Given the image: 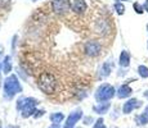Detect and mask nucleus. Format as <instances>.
Listing matches in <instances>:
<instances>
[{"instance_id":"nucleus-1","label":"nucleus","mask_w":148,"mask_h":128,"mask_svg":"<svg viewBox=\"0 0 148 128\" xmlns=\"http://www.w3.org/2000/svg\"><path fill=\"white\" fill-rule=\"evenodd\" d=\"M36 83L45 95H56V93H59V90H61L59 79L53 72H49V70H42L39 73Z\"/></svg>"},{"instance_id":"nucleus-2","label":"nucleus","mask_w":148,"mask_h":128,"mask_svg":"<svg viewBox=\"0 0 148 128\" xmlns=\"http://www.w3.org/2000/svg\"><path fill=\"white\" fill-rule=\"evenodd\" d=\"M50 7L53 12L62 18L72 12V0H53Z\"/></svg>"},{"instance_id":"nucleus-3","label":"nucleus","mask_w":148,"mask_h":128,"mask_svg":"<svg viewBox=\"0 0 148 128\" xmlns=\"http://www.w3.org/2000/svg\"><path fill=\"white\" fill-rule=\"evenodd\" d=\"M22 91V86L19 83L18 78L14 74L7 77V79L4 81V93L7 98H12L16 93L21 92Z\"/></svg>"},{"instance_id":"nucleus-4","label":"nucleus","mask_w":148,"mask_h":128,"mask_svg":"<svg viewBox=\"0 0 148 128\" xmlns=\"http://www.w3.org/2000/svg\"><path fill=\"white\" fill-rule=\"evenodd\" d=\"M102 50H103V46L98 40H89V41L84 42V45H82V51L89 58H98L102 54Z\"/></svg>"},{"instance_id":"nucleus-5","label":"nucleus","mask_w":148,"mask_h":128,"mask_svg":"<svg viewBox=\"0 0 148 128\" xmlns=\"http://www.w3.org/2000/svg\"><path fill=\"white\" fill-rule=\"evenodd\" d=\"M115 92H116L115 89L111 85H108V83L101 85L95 92V99H97V101H101V102L111 100L115 96Z\"/></svg>"},{"instance_id":"nucleus-6","label":"nucleus","mask_w":148,"mask_h":128,"mask_svg":"<svg viewBox=\"0 0 148 128\" xmlns=\"http://www.w3.org/2000/svg\"><path fill=\"white\" fill-rule=\"evenodd\" d=\"M72 13L84 19L88 14V3L85 0H72Z\"/></svg>"},{"instance_id":"nucleus-7","label":"nucleus","mask_w":148,"mask_h":128,"mask_svg":"<svg viewBox=\"0 0 148 128\" xmlns=\"http://www.w3.org/2000/svg\"><path fill=\"white\" fill-rule=\"evenodd\" d=\"M35 104H36L35 99H22V100H19L17 106L18 108L23 106V109H22L23 116H27V115H31L34 112H35Z\"/></svg>"},{"instance_id":"nucleus-8","label":"nucleus","mask_w":148,"mask_h":128,"mask_svg":"<svg viewBox=\"0 0 148 128\" xmlns=\"http://www.w3.org/2000/svg\"><path fill=\"white\" fill-rule=\"evenodd\" d=\"M138 106H140V102L136 100V99H130V100H127L124 104V106H122V112H124L125 114H129L132 110H134L135 108H138Z\"/></svg>"},{"instance_id":"nucleus-9","label":"nucleus","mask_w":148,"mask_h":128,"mask_svg":"<svg viewBox=\"0 0 148 128\" xmlns=\"http://www.w3.org/2000/svg\"><path fill=\"white\" fill-rule=\"evenodd\" d=\"M132 92H133V90L129 87V85H122L117 91V96L120 99H124V98H127V96L132 95Z\"/></svg>"},{"instance_id":"nucleus-10","label":"nucleus","mask_w":148,"mask_h":128,"mask_svg":"<svg viewBox=\"0 0 148 128\" xmlns=\"http://www.w3.org/2000/svg\"><path fill=\"white\" fill-rule=\"evenodd\" d=\"M111 70H112V63L106 62V63H103V65H102L99 74H101V77H107V76H110Z\"/></svg>"},{"instance_id":"nucleus-11","label":"nucleus","mask_w":148,"mask_h":128,"mask_svg":"<svg viewBox=\"0 0 148 128\" xmlns=\"http://www.w3.org/2000/svg\"><path fill=\"white\" fill-rule=\"evenodd\" d=\"M130 64V55L127 51H121L120 54V65L121 67H127Z\"/></svg>"},{"instance_id":"nucleus-12","label":"nucleus","mask_w":148,"mask_h":128,"mask_svg":"<svg viewBox=\"0 0 148 128\" xmlns=\"http://www.w3.org/2000/svg\"><path fill=\"white\" fill-rule=\"evenodd\" d=\"M10 70H12V58H10V56H5L4 64H3V72H4L5 74H8Z\"/></svg>"},{"instance_id":"nucleus-13","label":"nucleus","mask_w":148,"mask_h":128,"mask_svg":"<svg viewBox=\"0 0 148 128\" xmlns=\"http://www.w3.org/2000/svg\"><path fill=\"white\" fill-rule=\"evenodd\" d=\"M80 116H81V110H77L76 113H73V114L71 115L70 118H68V121H67V127H71L76 121H77L79 118H80Z\"/></svg>"},{"instance_id":"nucleus-14","label":"nucleus","mask_w":148,"mask_h":128,"mask_svg":"<svg viewBox=\"0 0 148 128\" xmlns=\"http://www.w3.org/2000/svg\"><path fill=\"white\" fill-rule=\"evenodd\" d=\"M136 121L139 122V124H146L147 123V122H148V106L146 108V110H144L143 114L136 118Z\"/></svg>"},{"instance_id":"nucleus-15","label":"nucleus","mask_w":148,"mask_h":128,"mask_svg":"<svg viewBox=\"0 0 148 128\" xmlns=\"http://www.w3.org/2000/svg\"><path fill=\"white\" fill-rule=\"evenodd\" d=\"M138 73H139V76L143 77V78H148V68L146 67V65H139Z\"/></svg>"},{"instance_id":"nucleus-16","label":"nucleus","mask_w":148,"mask_h":128,"mask_svg":"<svg viewBox=\"0 0 148 128\" xmlns=\"http://www.w3.org/2000/svg\"><path fill=\"white\" fill-rule=\"evenodd\" d=\"M110 108V104L108 102H106L104 105H99V106H94V110L95 112H98V113H104L106 110Z\"/></svg>"},{"instance_id":"nucleus-17","label":"nucleus","mask_w":148,"mask_h":128,"mask_svg":"<svg viewBox=\"0 0 148 128\" xmlns=\"http://www.w3.org/2000/svg\"><path fill=\"white\" fill-rule=\"evenodd\" d=\"M115 9H116V12H117V14H124V12H125V7L121 4V3H116Z\"/></svg>"},{"instance_id":"nucleus-18","label":"nucleus","mask_w":148,"mask_h":128,"mask_svg":"<svg viewBox=\"0 0 148 128\" xmlns=\"http://www.w3.org/2000/svg\"><path fill=\"white\" fill-rule=\"evenodd\" d=\"M10 3H12V0H0V9L5 10L10 5Z\"/></svg>"},{"instance_id":"nucleus-19","label":"nucleus","mask_w":148,"mask_h":128,"mask_svg":"<svg viewBox=\"0 0 148 128\" xmlns=\"http://www.w3.org/2000/svg\"><path fill=\"white\" fill-rule=\"evenodd\" d=\"M62 118H63V115H62V114H59V113H58V114H54V115H52V116H50V119H52V121L53 122H57V121H61V119Z\"/></svg>"},{"instance_id":"nucleus-20","label":"nucleus","mask_w":148,"mask_h":128,"mask_svg":"<svg viewBox=\"0 0 148 128\" xmlns=\"http://www.w3.org/2000/svg\"><path fill=\"white\" fill-rule=\"evenodd\" d=\"M134 9H135V12H136V13H139V14L143 13V8H142L140 5L138 4V3H134Z\"/></svg>"},{"instance_id":"nucleus-21","label":"nucleus","mask_w":148,"mask_h":128,"mask_svg":"<svg viewBox=\"0 0 148 128\" xmlns=\"http://www.w3.org/2000/svg\"><path fill=\"white\" fill-rule=\"evenodd\" d=\"M144 98L148 99V91H146V92H144Z\"/></svg>"},{"instance_id":"nucleus-22","label":"nucleus","mask_w":148,"mask_h":128,"mask_svg":"<svg viewBox=\"0 0 148 128\" xmlns=\"http://www.w3.org/2000/svg\"><path fill=\"white\" fill-rule=\"evenodd\" d=\"M117 3H120V1H126V0H116Z\"/></svg>"},{"instance_id":"nucleus-23","label":"nucleus","mask_w":148,"mask_h":128,"mask_svg":"<svg viewBox=\"0 0 148 128\" xmlns=\"http://www.w3.org/2000/svg\"><path fill=\"white\" fill-rule=\"evenodd\" d=\"M0 69H1V64H0Z\"/></svg>"},{"instance_id":"nucleus-24","label":"nucleus","mask_w":148,"mask_h":128,"mask_svg":"<svg viewBox=\"0 0 148 128\" xmlns=\"http://www.w3.org/2000/svg\"><path fill=\"white\" fill-rule=\"evenodd\" d=\"M147 30H148V24H147Z\"/></svg>"}]
</instances>
